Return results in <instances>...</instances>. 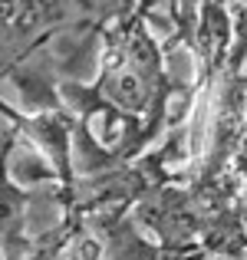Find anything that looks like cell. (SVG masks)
<instances>
[{"mask_svg": "<svg viewBox=\"0 0 247 260\" xmlns=\"http://www.w3.org/2000/svg\"><path fill=\"white\" fill-rule=\"evenodd\" d=\"M139 0H4V79L33 112L59 109V89L79 79L112 20Z\"/></svg>", "mask_w": 247, "mask_h": 260, "instance_id": "2", "label": "cell"}, {"mask_svg": "<svg viewBox=\"0 0 247 260\" xmlns=\"http://www.w3.org/2000/svg\"><path fill=\"white\" fill-rule=\"evenodd\" d=\"M139 10L148 20L168 26V50L171 46H188L195 50L198 40V0H139Z\"/></svg>", "mask_w": 247, "mask_h": 260, "instance_id": "3", "label": "cell"}, {"mask_svg": "<svg viewBox=\"0 0 247 260\" xmlns=\"http://www.w3.org/2000/svg\"><path fill=\"white\" fill-rule=\"evenodd\" d=\"M165 53L148 30V17L135 7L102 33V66L92 86L70 79L59 95L86 132L106 152L109 168L135 161L168 125H181L195 112V83L171 79Z\"/></svg>", "mask_w": 247, "mask_h": 260, "instance_id": "1", "label": "cell"}]
</instances>
